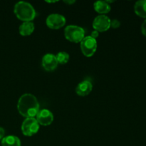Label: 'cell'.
<instances>
[{
	"label": "cell",
	"mask_w": 146,
	"mask_h": 146,
	"mask_svg": "<svg viewBox=\"0 0 146 146\" xmlns=\"http://www.w3.org/2000/svg\"><path fill=\"white\" fill-rule=\"evenodd\" d=\"M17 109L20 115L26 118H34L39 111V104L34 95L25 94L19 99Z\"/></svg>",
	"instance_id": "obj_1"
},
{
	"label": "cell",
	"mask_w": 146,
	"mask_h": 146,
	"mask_svg": "<svg viewBox=\"0 0 146 146\" xmlns=\"http://www.w3.org/2000/svg\"><path fill=\"white\" fill-rule=\"evenodd\" d=\"M14 12L17 18L24 22L31 21L36 16V12L33 6L26 1L17 2L14 6Z\"/></svg>",
	"instance_id": "obj_2"
},
{
	"label": "cell",
	"mask_w": 146,
	"mask_h": 146,
	"mask_svg": "<svg viewBox=\"0 0 146 146\" xmlns=\"http://www.w3.org/2000/svg\"><path fill=\"white\" fill-rule=\"evenodd\" d=\"M64 36L71 42L79 43L85 37V31L82 27L78 26L69 25L65 28Z\"/></svg>",
	"instance_id": "obj_3"
},
{
	"label": "cell",
	"mask_w": 146,
	"mask_h": 146,
	"mask_svg": "<svg viewBox=\"0 0 146 146\" xmlns=\"http://www.w3.org/2000/svg\"><path fill=\"white\" fill-rule=\"evenodd\" d=\"M81 49L85 56H92L97 50L96 39L92 38L91 36L84 37L81 41Z\"/></svg>",
	"instance_id": "obj_4"
},
{
	"label": "cell",
	"mask_w": 146,
	"mask_h": 146,
	"mask_svg": "<svg viewBox=\"0 0 146 146\" xmlns=\"http://www.w3.org/2000/svg\"><path fill=\"white\" fill-rule=\"evenodd\" d=\"M39 130V124L35 118H26L21 124V131L26 136H32Z\"/></svg>",
	"instance_id": "obj_5"
},
{
	"label": "cell",
	"mask_w": 146,
	"mask_h": 146,
	"mask_svg": "<svg viewBox=\"0 0 146 146\" xmlns=\"http://www.w3.org/2000/svg\"><path fill=\"white\" fill-rule=\"evenodd\" d=\"M66 21L65 17L58 14H50L46 20L47 27L51 29H59L65 25Z\"/></svg>",
	"instance_id": "obj_6"
},
{
	"label": "cell",
	"mask_w": 146,
	"mask_h": 146,
	"mask_svg": "<svg viewBox=\"0 0 146 146\" xmlns=\"http://www.w3.org/2000/svg\"><path fill=\"white\" fill-rule=\"evenodd\" d=\"M93 28L98 32H104L111 28V19L106 15H99L94 19Z\"/></svg>",
	"instance_id": "obj_7"
},
{
	"label": "cell",
	"mask_w": 146,
	"mask_h": 146,
	"mask_svg": "<svg viewBox=\"0 0 146 146\" xmlns=\"http://www.w3.org/2000/svg\"><path fill=\"white\" fill-rule=\"evenodd\" d=\"M36 121L39 125L44 126H48L52 123L54 121V115L53 113L48 109L39 110L36 115Z\"/></svg>",
	"instance_id": "obj_8"
},
{
	"label": "cell",
	"mask_w": 146,
	"mask_h": 146,
	"mask_svg": "<svg viewBox=\"0 0 146 146\" xmlns=\"http://www.w3.org/2000/svg\"><path fill=\"white\" fill-rule=\"evenodd\" d=\"M41 64L44 70L46 71H53L58 66L56 56L52 54H46L43 56Z\"/></svg>",
	"instance_id": "obj_9"
},
{
	"label": "cell",
	"mask_w": 146,
	"mask_h": 146,
	"mask_svg": "<svg viewBox=\"0 0 146 146\" xmlns=\"http://www.w3.org/2000/svg\"><path fill=\"white\" fill-rule=\"evenodd\" d=\"M93 89L92 83L88 80L81 81L76 88V93L80 96H86L91 94Z\"/></svg>",
	"instance_id": "obj_10"
},
{
	"label": "cell",
	"mask_w": 146,
	"mask_h": 146,
	"mask_svg": "<svg viewBox=\"0 0 146 146\" xmlns=\"http://www.w3.org/2000/svg\"><path fill=\"white\" fill-rule=\"evenodd\" d=\"M34 29H35V26L34 23L31 21H27V22L22 23L20 25L19 31L20 35L23 36H30L34 32Z\"/></svg>",
	"instance_id": "obj_11"
},
{
	"label": "cell",
	"mask_w": 146,
	"mask_h": 146,
	"mask_svg": "<svg viewBox=\"0 0 146 146\" xmlns=\"http://www.w3.org/2000/svg\"><path fill=\"white\" fill-rule=\"evenodd\" d=\"M94 8L96 12L101 14V15H104V14H107L111 9V7L109 4L107 3L106 1H97L94 4Z\"/></svg>",
	"instance_id": "obj_12"
},
{
	"label": "cell",
	"mask_w": 146,
	"mask_h": 146,
	"mask_svg": "<svg viewBox=\"0 0 146 146\" xmlns=\"http://www.w3.org/2000/svg\"><path fill=\"white\" fill-rule=\"evenodd\" d=\"M134 11L138 17L146 19V0L137 1L134 6Z\"/></svg>",
	"instance_id": "obj_13"
},
{
	"label": "cell",
	"mask_w": 146,
	"mask_h": 146,
	"mask_svg": "<svg viewBox=\"0 0 146 146\" xmlns=\"http://www.w3.org/2000/svg\"><path fill=\"white\" fill-rule=\"evenodd\" d=\"M2 146H21V141L15 135H7L1 140Z\"/></svg>",
	"instance_id": "obj_14"
},
{
	"label": "cell",
	"mask_w": 146,
	"mask_h": 146,
	"mask_svg": "<svg viewBox=\"0 0 146 146\" xmlns=\"http://www.w3.org/2000/svg\"><path fill=\"white\" fill-rule=\"evenodd\" d=\"M57 62L60 64H66L69 61V54L65 51H60L56 55Z\"/></svg>",
	"instance_id": "obj_15"
},
{
	"label": "cell",
	"mask_w": 146,
	"mask_h": 146,
	"mask_svg": "<svg viewBox=\"0 0 146 146\" xmlns=\"http://www.w3.org/2000/svg\"><path fill=\"white\" fill-rule=\"evenodd\" d=\"M121 26V23L117 19H113L112 21H111V27L113 29H117Z\"/></svg>",
	"instance_id": "obj_16"
},
{
	"label": "cell",
	"mask_w": 146,
	"mask_h": 146,
	"mask_svg": "<svg viewBox=\"0 0 146 146\" xmlns=\"http://www.w3.org/2000/svg\"><path fill=\"white\" fill-rule=\"evenodd\" d=\"M141 32H142L143 35L146 36V19L141 25Z\"/></svg>",
	"instance_id": "obj_17"
},
{
	"label": "cell",
	"mask_w": 146,
	"mask_h": 146,
	"mask_svg": "<svg viewBox=\"0 0 146 146\" xmlns=\"http://www.w3.org/2000/svg\"><path fill=\"white\" fill-rule=\"evenodd\" d=\"M99 36V32L97 31H96V30H94V31L91 32V36L92 37V38H95V39H96L97 37Z\"/></svg>",
	"instance_id": "obj_18"
},
{
	"label": "cell",
	"mask_w": 146,
	"mask_h": 146,
	"mask_svg": "<svg viewBox=\"0 0 146 146\" xmlns=\"http://www.w3.org/2000/svg\"><path fill=\"white\" fill-rule=\"evenodd\" d=\"M4 135H5V130L0 127V141L4 138Z\"/></svg>",
	"instance_id": "obj_19"
},
{
	"label": "cell",
	"mask_w": 146,
	"mask_h": 146,
	"mask_svg": "<svg viewBox=\"0 0 146 146\" xmlns=\"http://www.w3.org/2000/svg\"><path fill=\"white\" fill-rule=\"evenodd\" d=\"M75 2V1H64V3L67 4H74Z\"/></svg>",
	"instance_id": "obj_20"
},
{
	"label": "cell",
	"mask_w": 146,
	"mask_h": 146,
	"mask_svg": "<svg viewBox=\"0 0 146 146\" xmlns=\"http://www.w3.org/2000/svg\"><path fill=\"white\" fill-rule=\"evenodd\" d=\"M46 2L47 3H55V2H56V1H46Z\"/></svg>",
	"instance_id": "obj_21"
}]
</instances>
